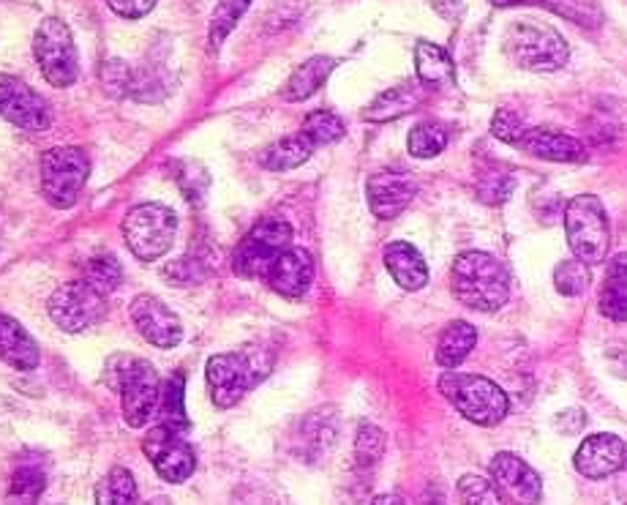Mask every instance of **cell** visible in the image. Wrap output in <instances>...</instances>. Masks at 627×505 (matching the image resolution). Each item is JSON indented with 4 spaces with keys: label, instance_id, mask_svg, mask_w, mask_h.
Segmentation results:
<instances>
[{
    "label": "cell",
    "instance_id": "cell-6",
    "mask_svg": "<svg viewBox=\"0 0 627 505\" xmlns=\"http://www.w3.org/2000/svg\"><path fill=\"white\" fill-rule=\"evenodd\" d=\"M293 246V227L284 219H262L243 235L232 254V271L241 279H265L276 260Z\"/></svg>",
    "mask_w": 627,
    "mask_h": 505
},
{
    "label": "cell",
    "instance_id": "cell-3",
    "mask_svg": "<svg viewBox=\"0 0 627 505\" xmlns=\"http://www.w3.org/2000/svg\"><path fill=\"white\" fill-rule=\"evenodd\" d=\"M439 391L444 399L477 427H497L502 418L507 416V394L494 380L481 377V374H466L448 369L439 377Z\"/></svg>",
    "mask_w": 627,
    "mask_h": 505
},
{
    "label": "cell",
    "instance_id": "cell-32",
    "mask_svg": "<svg viewBox=\"0 0 627 505\" xmlns=\"http://www.w3.org/2000/svg\"><path fill=\"white\" fill-rule=\"evenodd\" d=\"M300 132L306 134V138L311 140L314 147H322V145H330V143H339L341 138H344V121H341L339 116H333V112L328 110H317L311 112L309 118L304 121V127H300Z\"/></svg>",
    "mask_w": 627,
    "mask_h": 505
},
{
    "label": "cell",
    "instance_id": "cell-34",
    "mask_svg": "<svg viewBox=\"0 0 627 505\" xmlns=\"http://www.w3.org/2000/svg\"><path fill=\"white\" fill-rule=\"evenodd\" d=\"M590 279H592L590 265L581 263L579 257L562 260L554 271V287L557 293L564 295V298H579V295H584Z\"/></svg>",
    "mask_w": 627,
    "mask_h": 505
},
{
    "label": "cell",
    "instance_id": "cell-18",
    "mask_svg": "<svg viewBox=\"0 0 627 505\" xmlns=\"http://www.w3.org/2000/svg\"><path fill=\"white\" fill-rule=\"evenodd\" d=\"M314 279V260L306 249L289 246L267 274V285L282 298L298 300L309 293Z\"/></svg>",
    "mask_w": 627,
    "mask_h": 505
},
{
    "label": "cell",
    "instance_id": "cell-24",
    "mask_svg": "<svg viewBox=\"0 0 627 505\" xmlns=\"http://www.w3.org/2000/svg\"><path fill=\"white\" fill-rule=\"evenodd\" d=\"M336 69V61L328 55H314L306 61L304 66H298V72L287 79L284 85V99L287 101H306L328 83V77Z\"/></svg>",
    "mask_w": 627,
    "mask_h": 505
},
{
    "label": "cell",
    "instance_id": "cell-46",
    "mask_svg": "<svg viewBox=\"0 0 627 505\" xmlns=\"http://www.w3.org/2000/svg\"><path fill=\"white\" fill-rule=\"evenodd\" d=\"M429 3L431 9L448 22H455L461 14H464V0H429Z\"/></svg>",
    "mask_w": 627,
    "mask_h": 505
},
{
    "label": "cell",
    "instance_id": "cell-9",
    "mask_svg": "<svg viewBox=\"0 0 627 505\" xmlns=\"http://www.w3.org/2000/svg\"><path fill=\"white\" fill-rule=\"evenodd\" d=\"M118 391H121L123 421L131 429L151 424L153 413L158 410V399H162V380H158L153 363L142 359L123 361L121 372H118Z\"/></svg>",
    "mask_w": 627,
    "mask_h": 505
},
{
    "label": "cell",
    "instance_id": "cell-4",
    "mask_svg": "<svg viewBox=\"0 0 627 505\" xmlns=\"http://www.w3.org/2000/svg\"><path fill=\"white\" fill-rule=\"evenodd\" d=\"M564 235L573 257L586 265H601L612 246V227L603 202L595 195H579L564 206Z\"/></svg>",
    "mask_w": 627,
    "mask_h": 505
},
{
    "label": "cell",
    "instance_id": "cell-40",
    "mask_svg": "<svg viewBox=\"0 0 627 505\" xmlns=\"http://www.w3.org/2000/svg\"><path fill=\"white\" fill-rule=\"evenodd\" d=\"M382 453H385V435H382V429H376L374 424H363V427L358 429V437H355L358 464L369 468V464L380 462Z\"/></svg>",
    "mask_w": 627,
    "mask_h": 505
},
{
    "label": "cell",
    "instance_id": "cell-38",
    "mask_svg": "<svg viewBox=\"0 0 627 505\" xmlns=\"http://www.w3.org/2000/svg\"><path fill=\"white\" fill-rule=\"evenodd\" d=\"M513 189H516V180L505 173H483L475 186L477 200L486 202V206H502V202H507Z\"/></svg>",
    "mask_w": 627,
    "mask_h": 505
},
{
    "label": "cell",
    "instance_id": "cell-16",
    "mask_svg": "<svg viewBox=\"0 0 627 505\" xmlns=\"http://www.w3.org/2000/svg\"><path fill=\"white\" fill-rule=\"evenodd\" d=\"M492 481L497 484L502 501H518V503H538L543 497V484L540 475L524 462L516 453L502 451L488 464Z\"/></svg>",
    "mask_w": 627,
    "mask_h": 505
},
{
    "label": "cell",
    "instance_id": "cell-43",
    "mask_svg": "<svg viewBox=\"0 0 627 505\" xmlns=\"http://www.w3.org/2000/svg\"><path fill=\"white\" fill-rule=\"evenodd\" d=\"M164 274L169 276V279H175L178 282V285H197L199 279H202V265H199V260H178V263L175 265H169L167 271H164Z\"/></svg>",
    "mask_w": 627,
    "mask_h": 505
},
{
    "label": "cell",
    "instance_id": "cell-37",
    "mask_svg": "<svg viewBox=\"0 0 627 505\" xmlns=\"http://www.w3.org/2000/svg\"><path fill=\"white\" fill-rule=\"evenodd\" d=\"M121 279H123L121 263H118L116 257H110V254H105V257H90L88 265H85V282H90V285L105 295L118 289Z\"/></svg>",
    "mask_w": 627,
    "mask_h": 505
},
{
    "label": "cell",
    "instance_id": "cell-11",
    "mask_svg": "<svg viewBox=\"0 0 627 505\" xmlns=\"http://www.w3.org/2000/svg\"><path fill=\"white\" fill-rule=\"evenodd\" d=\"M205 374H208V388L213 405L221 407V410H230L260 383V377L265 372H256L254 361L249 355L221 353L208 361Z\"/></svg>",
    "mask_w": 627,
    "mask_h": 505
},
{
    "label": "cell",
    "instance_id": "cell-36",
    "mask_svg": "<svg viewBox=\"0 0 627 505\" xmlns=\"http://www.w3.org/2000/svg\"><path fill=\"white\" fill-rule=\"evenodd\" d=\"M44 490H47V473L38 464H22V468H16L14 479H11L9 495L14 501L33 503L42 497Z\"/></svg>",
    "mask_w": 627,
    "mask_h": 505
},
{
    "label": "cell",
    "instance_id": "cell-10",
    "mask_svg": "<svg viewBox=\"0 0 627 505\" xmlns=\"http://www.w3.org/2000/svg\"><path fill=\"white\" fill-rule=\"evenodd\" d=\"M47 309L61 331L82 333L105 320L107 298L90 282H66L55 289Z\"/></svg>",
    "mask_w": 627,
    "mask_h": 505
},
{
    "label": "cell",
    "instance_id": "cell-29",
    "mask_svg": "<svg viewBox=\"0 0 627 505\" xmlns=\"http://www.w3.org/2000/svg\"><path fill=\"white\" fill-rule=\"evenodd\" d=\"M543 6L584 31H595L603 25V9L597 0H543Z\"/></svg>",
    "mask_w": 627,
    "mask_h": 505
},
{
    "label": "cell",
    "instance_id": "cell-45",
    "mask_svg": "<svg viewBox=\"0 0 627 505\" xmlns=\"http://www.w3.org/2000/svg\"><path fill=\"white\" fill-rule=\"evenodd\" d=\"M557 429L564 435H579L581 429H584V424H586V416H584V410H564L560 413V418H557Z\"/></svg>",
    "mask_w": 627,
    "mask_h": 505
},
{
    "label": "cell",
    "instance_id": "cell-47",
    "mask_svg": "<svg viewBox=\"0 0 627 505\" xmlns=\"http://www.w3.org/2000/svg\"><path fill=\"white\" fill-rule=\"evenodd\" d=\"M499 9H507V6H543V0H492Z\"/></svg>",
    "mask_w": 627,
    "mask_h": 505
},
{
    "label": "cell",
    "instance_id": "cell-22",
    "mask_svg": "<svg viewBox=\"0 0 627 505\" xmlns=\"http://www.w3.org/2000/svg\"><path fill=\"white\" fill-rule=\"evenodd\" d=\"M420 101H424V90L415 88V85H398V88H391L376 96L372 105H369V110L363 112V118H366L369 123L396 121V118L418 110Z\"/></svg>",
    "mask_w": 627,
    "mask_h": 505
},
{
    "label": "cell",
    "instance_id": "cell-23",
    "mask_svg": "<svg viewBox=\"0 0 627 505\" xmlns=\"http://www.w3.org/2000/svg\"><path fill=\"white\" fill-rule=\"evenodd\" d=\"M601 315L614 322H627V252L608 263L601 287Z\"/></svg>",
    "mask_w": 627,
    "mask_h": 505
},
{
    "label": "cell",
    "instance_id": "cell-20",
    "mask_svg": "<svg viewBox=\"0 0 627 505\" xmlns=\"http://www.w3.org/2000/svg\"><path fill=\"white\" fill-rule=\"evenodd\" d=\"M385 268L396 279V285L407 293H418L429 285V265H426L424 254L407 241H393L385 246Z\"/></svg>",
    "mask_w": 627,
    "mask_h": 505
},
{
    "label": "cell",
    "instance_id": "cell-2",
    "mask_svg": "<svg viewBox=\"0 0 627 505\" xmlns=\"http://www.w3.org/2000/svg\"><path fill=\"white\" fill-rule=\"evenodd\" d=\"M505 53L518 69L527 72H560L562 66H568L570 61V47L568 42L560 36V31H554L546 22L535 20H516L505 31Z\"/></svg>",
    "mask_w": 627,
    "mask_h": 505
},
{
    "label": "cell",
    "instance_id": "cell-14",
    "mask_svg": "<svg viewBox=\"0 0 627 505\" xmlns=\"http://www.w3.org/2000/svg\"><path fill=\"white\" fill-rule=\"evenodd\" d=\"M131 322L136 326L140 337L147 344L162 350H173L184 339V326H180L178 315L169 309L164 300L153 298V295H136L131 300Z\"/></svg>",
    "mask_w": 627,
    "mask_h": 505
},
{
    "label": "cell",
    "instance_id": "cell-25",
    "mask_svg": "<svg viewBox=\"0 0 627 505\" xmlns=\"http://www.w3.org/2000/svg\"><path fill=\"white\" fill-rule=\"evenodd\" d=\"M475 344H477L475 326H470L466 320H453L448 328H444L442 337H439V344H437L439 366H444V369L461 366V363L470 359Z\"/></svg>",
    "mask_w": 627,
    "mask_h": 505
},
{
    "label": "cell",
    "instance_id": "cell-39",
    "mask_svg": "<svg viewBox=\"0 0 627 505\" xmlns=\"http://www.w3.org/2000/svg\"><path fill=\"white\" fill-rule=\"evenodd\" d=\"M459 497L464 503H477V505H497L502 503V495L492 479H483V475H461L459 481Z\"/></svg>",
    "mask_w": 627,
    "mask_h": 505
},
{
    "label": "cell",
    "instance_id": "cell-17",
    "mask_svg": "<svg viewBox=\"0 0 627 505\" xmlns=\"http://www.w3.org/2000/svg\"><path fill=\"white\" fill-rule=\"evenodd\" d=\"M625 442L619 440L617 435L603 432V435H592L586 437L584 442L575 451L573 464L584 479L601 481L608 479V475L619 473L625 468Z\"/></svg>",
    "mask_w": 627,
    "mask_h": 505
},
{
    "label": "cell",
    "instance_id": "cell-19",
    "mask_svg": "<svg viewBox=\"0 0 627 505\" xmlns=\"http://www.w3.org/2000/svg\"><path fill=\"white\" fill-rule=\"evenodd\" d=\"M518 147L524 153L543 162L557 164H579L586 162V147L581 140L570 138V134L554 132V129H527L524 138L518 140Z\"/></svg>",
    "mask_w": 627,
    "mask_h": 505
},
{
    "label": "cell",
    "instance_id": "cell-35",
    "mask_svg": "<svg viewBox=\"0 0 627 505\" xmlns=\"http://www.w3.org/2000/svg\"><path fill=\"white\" fill-rule=\"evenodd\" d=\"M175 180H178L180 191H184V197L188 202H194V206H199V202L205 200V195H208V186H210V175L208 169L202 167V164L197 162H178L175 164Z\"/></svg>",
    "mask_w": 627,
    "mask_h": 505
},
{
    "label": "cell",
    "instance_id": "cell-42",
    "mask_svg": "<svg viewBox=\"0 0 627 505\" xmlns=\"http://www.w3.org/2000/svg\"><path fill=\"white\" fill-rule=\"evenodd\" d=\"M131 74L134 72H131L123 61H107V64L101 66V83H105V88L110 90L112 96H123L129 94L131 88Z\"/></svg>",
    "mask_w": 627,
    "mask_h": 505
},
{
    "label": "cell",
    "instance_id": "cell-21",
    "mask_svg": "<svg viewBox=\"0 0 627 505\" xmlns=\"http://www.w3.org/2000/svg\"><path fill=\"white\" fill-rule=\"evenodd\" d=\"M0 361L20 372H31L42 361L36 339L9 315H0Z\"/></svg>",
    "mask_w": 627,
    "mask_h": 505
},
{
    "label": "cell",
    "instance_id": "cell-27",
    "mask_svg": "<svg viewBox=\"0 0 627 505\" xmlns=\"http://www.w3.org/2000/svg\"><path fill=\"white\" fill-rule=\"evenodd\" d=\"M314 151H317V147H314L311 140L300 132V134H293V138L278 140V143H273L271 147H265L260 162L265 169L284 173V169H295V167H300V164L309 162Z\"/></svg>",
    "mask_w": 627,
    "mask_h": 505
},
{
    "label": "cell",
    "instance_id": "cell-15",
    "mask_svg": "<svg viewBox=\"0 0 627 505\" xmlns=\"http://www.w3.org/2000/svg\"><path fill=\"white\" fill-rule=\"evenodd\" d=\"M366 195L374 217L391 221L407 211V206L418 195V184L413 175L398 173V169H380L369 178Z\"/></svg>",
    "mask_w": 627,
    "mask_h": 505
},
{
    "label": "cell",
    "instance_id": "cell-8",
    "mask_svg": "<svg viewBox=\"0 0 627 505\" xmlns=\"http://www.w3.org/2000/svg\"><path fill=\"white\" fill-rule=\"evenodd\" d=\"M33 55H36L44 79H47L53 88H68V85H74V79H77L79 74V55L66 22L55 20V17L44 20L42 25H38L36 36H33Z\"/></svg>",
    "mask_w": 627,
    "mask_h": 505
},
{
    "label": "cell",
    "instance_id": "cell-44",
    "mask_svg": "<svg viewBox=\"0 0 627 505\" xmlns=\"http://www.w3.org/2000/svg\"><path fill=\"white\" fill-rule=\"evenodd\" d=\"M158 0H107V6H110L116 14L125 17V20H140V17L151 14L153 9H156Z\"/></svg>",
    "mask_w": 627,
    "mask_h": 505
},
{
    "label": "cell",
    "instance_id": "cell-26",
    "mask_svg": "<svg viewBox=\"0 0 627 505\" xmlns=\"http://www.w3.org/2000/svg\"><path fill=\"white\" fill-rule=\"evenodd\" d=\"M415 72H418L420 85L426 88H442L453 83V61L439 44L418 42L415 47Z\"/></svg>",
    "mask_w": 627,
    "mask_h": 505
},
{
    "label": "cell",
    "instance_id": "cell-5",
    "mask_svg": "<svg viewBox=\"0 0 627 505\" xmlns=\"http://www.w3.org/2000/svg\"><path fill=\"white\" fill-rule=\"evenodd\" d=\"M175 232H178V217L173 208L158 202H142L131 208L123 219V241L136 260L156 263L158 257L173 249Z\"/></svg>",
    "mask_w": 627,
    "mask_h": 505
},
{
    "label": "cell",
    "instance_id": "cell-13",
    "mask_svg": "<svg viewBox=\"0 0 627 505\" xmlns=\"http://www.w3.org/2000/svg\"><path fill=\"white\" fill-rule=\"evenodd\" d=\"M0 116L22 132H44L50 129V107L36 90L20 77L0 74Z\"/></svg>",
    "mask_w": 627,
    "mask_h": 505
},
{
    "label": "cell",
    "instance_id": "cell-30",
    "mask_svg": "<svg viewBox=\"0 0 627 505\" xmlns=\"http://www.w3.org/2000/svg\"><path fill=\"white\" fill-rule=\"evenodd\" d=\"M409 153L415 158H435L448 147V127L439 121H424L409 132Z\"/></svg>",
    "mask_w": 627,
    "mask_h": 505
},
{
    "label": "cell",
    "instance_id": "cell-28",
    "mask_svg": "<svg viewBox=\"0 0 627 505\" xmlns=\"http://www.w3.org/2000/svg\"><path fill=\"white\" fill-rule=\"evenodd\" d=\"M251 6V0H219L210 14V25H208V42L210 50H221V44L227 42L235 25L241 22V17L246 14Z\"/></svg>",
    "mask_w": 627,
    "mask_h": 505
},
{
    "label": "cell",
    "instance_id": "cell-33",
    "mask_svg": "<svg viewBox=\"0 0 627 505\" xmlns=\"http://www.w3.org/2000/svg\"><path fill=\"white\" fill-rule=\"evenodd\" d=\"M184 374H175L167 383L162 385V399H158V413H162L164 424L175 429H186L188 427V416L184 407Z\"/></svg>",
    "mask_w": 627,
    "mask_h": 505
},
{
    "label": "cell",
    "instance_id": "cell-41",
    "mask_svg": "<svg viewBox=\"0 0 627 505\" xmlns=\"http://www.w3.org/2000/svg\"><path fill=\"white\" fill-rule=\"evenodd\" d=\"M524 132H527V123H524V118L518 116L516 110H497V116H494V121H492L494 138L507 145H518V140L524 138Z\"/></svg>",
    "mask_w": 627,
    "mask_h": 505
},
{
    "label": "cell",
    "instance_id": "cell-12",
    "mask_svg": "<svg viewBox=\"0 0 627 505\" xmlns=\"http://www.w3.org/2000/svg\"><path fill=\"white\" fill-rule=\"evenodd\" d=\"M142 451L151 459L153 470L162 475V481L167 484H184L186 479H191L194 468H197V457H194V448L180 437V432L169 424H158L142 440Z\"/></svg>",
    "mask_w": 627,
    "mask_h": 505
},
{
    "label": "cell",
    "instance_id": "cell-1",
    "mask_svg": "<svg viewBox=\"0 0 627 505\" xmlns=\"http://www.w3.org/2000/svg\"><path fill=\"white\" fill-rule=\"evenodd\" d=\"M450 289L466 309L492 315L510 298V274L494 254L461 252L450 268Z\"/></svg>",
    "mask_w": 627,
    "mask_h": 505
},
{
    "label": "cell",
    "instance_id": "cell-7",
    "mask_svg": "<svg viewBox=\"0 0 627 505\" xmlns=\"http://www.w3.org/2000/svg\"><path fill=\"white\" fill-rule=\"evenodd\" d=\"M90 162L79 147H53L42 156V191L53 208H72L88 184Z\"/></svg>",
    "mask_w": 627,
    "mask_h": 505
},
{
    "label": "cell",
    "instance_id": "cell-31",
    "mask_svg": "<svg viewBox=\"0 0 627 505\" xmlns=\"http://www.w3.org/2000/svg\"><path fill=\"white\" fill-rule=\"evenodd\" d=\"M136 501V481L125 468H116L105 475V481L96 490V503L101 505H123Z\"/></svg>",
    "mask_w": 627,
    "mask_h": 505
}]
</instances>
